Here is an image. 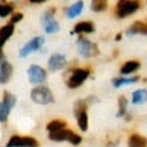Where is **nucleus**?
Masks as SVG:
<instances>
[{"label": "nucleus", "instance_id": "3", "mask_svg": "<svg viewBox=\"0 0 147 147\" xmlns=\"http://www.w3.org/2000/svg\"><path fill=\"white\" fill-rule=\"evenodd\" d=\"M74 117H76V121H78V126L79 129L85 132V130H88V106H86V100H76L74 102Z\"/></svg>", "mask_w": 147, "mask_h": 147}, {"label": "nucleus", "instance_id": "11", "mask_svg": "<svg viewBox=\"0 0 147 147\" xmlns=\"http://www.w3.org/2000/svg\"><path fill=\"white\" fill-rule=\"evenodd\" d=\"M49 70L50 71H59V70H62L65 65H67V59H65L64 55L61 53H53V55L49 58Z\"/></svg>", "mask_w": 147, "mask_h": 147}, {"label": "nucleus", "instance_id": "2", "mask_svg": "<svg viewBox=\"0 0 147 147\" xmlns=\"http://www.w3.org/2000/svg\"><path fill=\"white\" fill-rule=\"evenodd\" d=\"M30 99L34 100L35 103H38V105H50V103L55 102L53 92L46 85L35 86V88L30 91Z\"/></svg>", "mask_w": 147, "mask_h": 147}, {"label": "nucleus", "instance_id": "10", "mask_svg": "<svg viewBox=\"0 0 147 147\" xmlns=\"http://www.w3.org/2000/svg\"><path fill=\"white\" fill-rule=\"evenodd\" d=\"M44 41H46L44 36H35V38H32L28 44H24L23 49L20 50V58H26L28 55H30L32 52L40 50V49L42 47V44H44Z\"/></svg>", "mask_w": 147, "mask_h": 147}, {"label": "nucleus", "instance_id": "9", "mask_svg": "<svg viewBox=\"0 0 147 147\" xmlns=\"http://www.w3.org/2000/svg\"><path fill=\"white\" fill-rule=\"evenodd\" d=\"M28 76H29V80L30 84H42L46 82L47 79V71L40 65H30L29 70H28Z\"/></svg>", "mask_w": 147, "mask_h": 147}, {"label": "nucleus", "instance_id": "8", "mask_svg": "<svg viewBox=\"0 0 147 147\" xmlns=\"http://www.w3.org/2000/svg\"><path fill=\"white\" fill-rule=\"evenodd\" d=\"M38 141L32 137H20V135H14L8 141L5 147H38Z\"/></svg>", "mask_w": 147, "mask_h": 147}, {"label": "nucleus", "instance_id": "15", "mask_svg": "<svg viewBox=\"0 0 147 147\" xmlns=\"http://www.w3.org/2000/svg\"><path fill=\"white\" fill-rule=\"evenodd\" d=\"M84 2H76V3H73L71 6H68V8H65L64 9V14H65V17L67 18H76L78 15H80L82 14V11H84Z\"/></svg>", "mask_w": 147, "mask_h": 147}, {"label": "nucleus", "instance_id": "14", "mask_svg": "<svg viewBox=\"0 0 147 147\" xmlns=\"http://www.w3.org/2000/svg\"><path fill=\"white\" fill-rule=\"evenodd\" d=\"M11 76H12V65H11L8 61H3L0 64V85H5L11 79Z\"/></svg>", "mask_w": 147, "mask_h": 147}, {"label": "nucleus", "instance_id": "23", "mask_svg": "<svg viewBox=\"0 0 147 147\" xmlns=\"http://www.w3.org/2000/svg\"><path fill=\"white\" fill-rule=\"evenodd\" d=\"M127 114V99L124 96L118 97V111H117V117H124Z\"/></svg>", "mask_w": 147, "mask_h": 147}, {"label": "nucleus", "instance_id": "7", "mask_svg": "<svg viewBox=\"0 0 147 147\" xmlns=\"http://www.w3.org/2000/svg\"><path fill=\"white\" fill-rule=\"evenodd\" d=\"M90 76V70L86 68H76V70H71L70 71V78L67 79V86L68 88H79Z\"/></svg>", "mask_w": 147, "mask_h": 147}, {"label": "nucleus", "instance_id": "26", "mask_svg": "<svg viewBox=\"0 0 147 147\" xmlns=\"http://www.w3.org/2000/svg\"><path fill=\"white\" fill-rule=\"evenodd\" d=\"M23 20V14L21 12H14L12 15H11V20H9V23H12V24H17L18 21Z\"/></svg>", "mask_w": 147, "mask_h": 147}, {"label": "nucleus", "instance_id": "19", "mask_svg": "<svg viewBox=\"0 0 147 147\" xmlns=\"http://www.w3.org/2000/svg\"><path fill=\"white\" fill-rule=\"evenodd\" d=\"M146 102H147V90L146 88L135 90L132 92V103L134 105H143Z\"/></svg>", "mask_w": 147, "mask_h": 147}, {"label": "nucleus", "instance_id": "20", "mask_svg": "<svg viewBox=\"0 0 147 147\" xmlns=\"http://www.w3.org/2000/svg\"><path fill=\"white\" fill-rule=\"evenodd\" d=\"M65 126H67V123L64 121V120H52V121L47 123V132H58V130L61 129H65Z\"/></svg>", "mask_w": 147, "mask_h": 147}, {"label": "nucleus", "instance_id": "27", "mask_svg": "<svg viewBox=\"0 0 147 147\" xmlns=\"http://www.w3.org/2000/svg\"><path fill=\"white\" fill-rule=\"evenodd\" d=\"M29 3H32V5H40V3H44V2H47V0H28Z\"/></svg>", "mask_w": 147, "mask_h": 147}, {"label": "nucleus", "instance_id": "31", "mask_svg": "<svg viewBox=\"0 0 147 147\" xmlns=\"http://www.w3.org/2000/svg\"><path fill=\"white\" fill-rule=\"evenodd\" d=\"M103 2H108V0H103Z\"/></svg>", "mask_w": 147, "mask_h": 147}, {"label": "nucleus", "instance_id": "25", "mask_svg": "<svg viewBox=\"0 0 147 147\" xmlns=\"http://www.w3.org/2000/svg\"><path fill=\"white\" fill-rule=\"evenodd\" d=\"M3 102L6 103V105L12 109V108L15 106V103H17V99H15V96H12L11 92H8V91H5L3 92Z\"/></svg>", "mask_w": 147, "mask_h": 147}, {"label": "nucleus", "instance_id": "1", "mask_svg": "<svg viewBox=\"0 0 147 147\" xmlns=\"http://www.w3.org/2000/svg\"><path fill=\"white\" fill-rule=\"evenodd\" d=\"M141 6H143L141 0H118L115 9H114V14L117 18H127L130 15H134L137 11H140Z\"/></svg>", "mask_w": 147, "mask_h": 147}, {"label": "nucleus", "instance_id": "21", "mask_svg": "<svg viewBox=\"0 0 147 147\" xmlns=\"http://www.w3.org/2000/svg\"><path fill=\"white\" fill-rule=\"evenodd\" d=\"M14 29H15V26L12 23H8V24H5L3 28H0V40H3L5 42H6L9 38L12 36Z\"/></svg>", "mask_w": 147, "mask_h": 147}, {"label": "nucleus", "instance_id": "4", "mask_svg": "<svg viewBox=\"0 0 147 147\" xmlns=\"http://www.w3.org/2000/svg\"><path fill=\"white\" fill-rule=\"evenodd\" d=\"M49 140L58 141V143H61V141H68V143L73 144V146H79L82 143V137L78 134H74L73 130H70V129H61V130H58V132H49Z\"/></svg>", "mask_w": 147, "mask_h": 147}, {"label": "nucleus", "instance_id": "24", "mask_svg": "<svg viewBox=\"0 0 147 147\" xmlns=\"http://www.w3.org/2000/svg\"><path fill=\"white\" fill-rule=\"evenodd\" d=\"M9 112H11V108L6 105V103H5V102L0 103V121L6 123L8 121V117H9Z\"/></svg>", "mask_w": 147, "mask_h": 147}, {"label": "nucleus", "instance_id": "13", "mask_svg": "<svg viewBox=\"0 0 147 147\" xmlns=\"http://www.w3.org/2000/svg\"><path fill=\"white\" fill-rule=\"evenodd\" d=\"M140 68H141V62L138 59H129V61H126L121 67H120V74L121 76H130V74L137 73Z\"/></svg>", "mask_w": 147, "mask_h": 147}, {"label": "nucleus", "instance_id": "12", "mask_svg": "<svg viewBox=\"0 0 147 147\" xmlns=\"http://www.w3.org/2000/svg\"><path fill=\"white\" fill-rule=\"evenodd\" d=\"M127 36H135V35H144L147 36V21H134L132 24L126 29Z\"/></svg>", "mask_w": 147, "mask_h": 147}, {"label": "nucleus", "instance_id": "30", "mask_svg": "<svg viewBox=\"0 0 147 147\" xmlns=\"http://www.w3.org/2000/svg\"><path fill=\"white\" fill-rule=\"evenodd\" d=\"M0 3H6V0H0Z\"/></svg>", "mask_w": 147, "mask_h": 147}, {"label": "nucleus", "instance_id": "5", "mask_svg": "<svg viewBox=\"0 0 147 147\" xmlns=\"http://www.w3.org/2000/svg\"><path fill=\"white\" fill-rule=\"evenodd\" d=\"M55 11L56 8L52 6L41 15V24L47 34H56V32H59V23L55 20Z\"/></svg>", "mask_w": 147, "mask_h": 147}, {"label": "nucleus", "instance_id": "32", "mask_svg": "<svg viewBox=\"0 0 147 147\" xmlns=\"http://www.w3.org/2000/svg\"><path fill=\"white\" fill-rule=\"evenodd\" d=\"M146 21H147V18H146Z\"/></svg>", "mask_w": 147, "mask_h": 147}, {"label": "nucleus", "instance_id": "17", "mask_svg": "<svg viewBox=\"0 0 147 147\" xmlns=\"http://www.w3.org/2000/svg\"><path fill=\"white\" fill-rule=\"evenodd\" d=\"M127 146L129 147H147V138L141 134H132L127 140Z\"/></svg>", "mask_w": 147, "mask_h": 147}, {"label": "nucleus", "instance_id": "18", "mask_svg": "<svg viewBox=\"0 0 147 147\" xmlns=\"http://www.w3.org/2000/svg\"><path fill=\"white\" fill-rule=\"evenodd\" d=\"M138 80H140L138 76H130V78H127V76H121V78L112 79V85L115 86V88H120V86H126V85H130V84H137Z\"/></svg>", "mask_w": 147, "mask_h": 147}, {"label": "nucleus", "instance_id": "6", "mask_svg": "<svg viewBox=\"0 0 147 147\" xmlns=\"http://www.w3.org/2000/svg\"><path fill=\"white\" fill-rule=\"evenodd\" d=\"M78 49H79L80 56H84L86 59L94 58V56L99 55V49H97V46L92 41H90L88 38H85V36H79L78 38Z\"/></svg>", "mask_w": 147, "mask_h": 147}, {"label": "nucleus", "instance_id": "29", "mask_svg": "<svg viewBox=\"0 0 147 147\" xmlns=\"http://www.w3.org/2000/svg\"><path fill=\"white\" fill-rule=\"evenodd\" d=\"M121 38H123V34L120 32V34H117V35H115V41H120Z\"/></svg>", "mask_w": 147, "mask_h": 147}, {"label": "nucleus", "instance_id": "16", "mask_svg": "<svg viewBox=\"0 0 147 147\" xmlns=\"http://www.w3.org/2000/svg\"><path fill=\"white\" fill-rule=\"evenodd\" d=\"M73 32H76V34H79V35H84V34H92V32H94V23H92V21H88V20L79 21V23H76V24H74Z\"/></svg>", "mask_w": 147, "mask_h": 147}, {"label": "nucleus", "instance_id": "22", "mask_svg": "<svg viewBox=\"0 0 147 147\" xmlns=\"http://www.w3.org/2000/svg\"><path fill=\"white\" fill-rule=\"evenodd\" d=\"M15 5L14 3H0V18H6L9 15L14 14Z\"/></svg>", "mask_w": 147, "mask_h": 147}, {"label": "nucleus", "instance_id": "28", "mask_svg": "<svg viewBox=\"0 0 147 147\" xmlns=\"http://www.w3.org/2000/svg\"><path fill=\"white\" fill-rule=\"evenodd\" d=\"M3 46H5V41H3V40H0V61H2V56H3V52H2Z\"/></svg>", "mask_w": 147, "mask_h": 147}]
</instances>
